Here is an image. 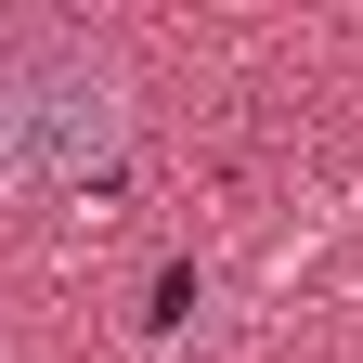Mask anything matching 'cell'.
Segmentation results:
<instances>
[{"mask_svg": "<svg viewBox=\"0 0 363 363\" xmlns=\"http://www.w3.org/2000/svg\"><path fill=\"white\" fill-rule=\"evenodd\" d=\"M130 143L117 65L65 52V39H13L0 52V195H91Z\"/></svg>", "mask_w": 363, "mask_h": 363, "instance_id": "cell-1", "label": "cell"}, {"mask_svg": "<svg viewBox=\"0 0 363 363\" xmlns=\"http://www.w3.org/2000/svg\"><path fill=\"white\" fill-rule=\"evenodd\" d=\"M182 311H195V272L169 259V272H156V311H143V325H156V337H182Z\"/></svg>", "mask_w": 363, "mask_h": 363, "instance_id": "cell-2", "label": "cell"}]
</instances>
